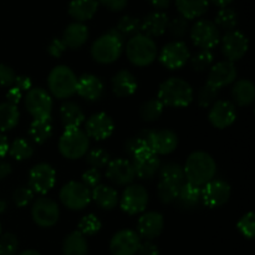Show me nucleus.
I'll return each mask as SVG.
<instances>
[{
	"mask_svg": "<svg viewBox=\"0 0 255 255\" xmlns=\"http://www.w3.org/2000/svg\"><path fill=\"white\" fill-rule=\"evenodd\" d=\"M56 183V172L50 164L39 163L29 172V188L36 193L45 194L54 188Z\"/></svg>",
	"mask_w": 255,
	"mask_h": 255,
	"instance_id": "nucleus-11",
	"label": "nucleus"
},
{
	"mask_svg": "<svg viewBox=\"0 0 255 255\" xmlns=\"http://www.w3.org/2000/svg\"><path fill=\"white\" fill-rule=\"evenodd\" d=\"M209 122L213 125L216 128L223 129L232 126L237 119L236 107L232 102L219 100L212 105L208 114Z\"/></svg>",
	"mask_w": 255,
	"mask_h": 255,
	"instance_id": "nucleus-19",
	"label": "nucleus"
},
{
	"mask_svg": "<svg viewBox=\"0 0 255 255\" xmlns=\"http://www.w3.org/2000/svg\"><path fill=\"white\" fill-rule=\"evenodd\" d=\"M77 227H79V231L77 232H80L84 237L95 236V234L100 232L102 223L99 219V217L95 216V214H86V216H84L80 219Z\"/></svg>",
	"mask_w": 255,
	"mask_h": 255,
	"instance_id": "nucleus-43",
	"label": "nucleus"
},
{
	"mask_svg": "<svg viewBox=\"0 0 255 255\" xmlns=\"http://www.w3.org/2000/svg\"><path fill=\"white\" fill-rule=\"evenodd\" d=\"M147 144L154 154H169L178 146V137L171 129H152Z\"/></svg>",
	"mask_w": 255,
	"mask_h": 255,
	"instance_id": "nucleus-20",
	"label": "nucleus"
},
{
	"mask_svg": "<svg viewBox=\"0 0 255 255\" xmlns=\"http://www.w3.org/2000/svg\"><path fill=\"white\" fill-rule=\"evenodd\" d=\"M64 255H87V241L80 232H72L62 243Z\"/></svg>",
	"mask_w": 255,
	"mask_h": 255,
	"instance_id": "nucleus-35",
	"label": "nucleus"
},
{
	"mask_svg": "<svg viewBox=\"0 0 255 255\" xmlns=\"http://www.w3.org/2000/svg\"><path fill=\"white\" fill-rule=\"evenodd\" d=\"M99 9L97 0H71L69 4V14L77 22L90 20Z\"/></svg>",
	"mask_w": 255,
	"mask_h": 255,
	"instance_id": "nucleus-29",
	"label": "nucleus"
},
{
	"mask_svg": "<svg viewBox=\"0 0 255 255\" xmlns=\"http://www.w3.org/2000/svg\"><path fill=\"white\" fill-rule=\"evenodd\" d=\"M222 41V52L228 59L227 61H238L248 51L249 41L243 32L238 30L228 31L221 39Z\"/></svg>",
	"mask_w": 255,
	"mask_h": 255,
	"instance_id": "nucleus-15",
	"label": "nucleus"
},
{
	"mask_svg": "<svg viewBox=\"0 0 255 255\" xmlns=\"http://www.w3.org/2000/svg\"><path fill=\"white\" fill-rule=\"evenodd\" d=\"M176 202L184 211L194 209L202 202V187L194 186V184L188 183V182L183 183L179 188Z\"/></svg>",
	"mask_w": 255,
	"mask_h": 255,
	"instance_id": "nucleus-27",
	"label": "nucleus"
},
{
	"mask_svg": "<svg viewBox=\"0 0 255 255\" xmlns=\"http://www.w3.org/2000/svg\"><path fill=\"white\" fill-rule=\"evenodd\" d=\"M99 1L112 11H120L127 4V0H99Z\"/></svg>",
	"mask_w": 255,
	"mask_h": 255,
	"instance_id": "nucleus-56",
	"label": "nucleus"
},
{
	"mask_svg": "<svg viewBox=\"0 0 255 255\" xmlns=\"http://www.w3.org/2000/svg\"><path fill=\"white\" fill-rule=\"evenodd\" d=\"M232 96H233L234 101L239 106H248V105H251L255 99V87L253 82L246 79L238 80L233 85Z\"/></svg>",
	"mask_w": 255,
	"mask_h": 255,
	"instance_id": "nucleus-33",
	"label": "nucleus"
},
{
	"mask_svg": "<svg viewBox=\"0 0 255 255\" xmlns=\"http://www.w3.org/2000/svg\"><path fill=\"white\" fill-rule=\"evenodd\" d=\"M218 89L213 87L212 85L206 84L198 92V104L201 107H207L212 106V105L216 102L217 96H218Z\"/></svg>",
	"mask_w": 255,
	"mask_h": 255,
	"instance_id": "nucleus-48",
	"label": "nucleus"
},
{
	"mask_svg": "<svg viewBox=\"0 0 255 255\" xmlns=\"http://www.w3.org/2000/svg\"><path fill=\"white\" fill-rule=\"evenodd\" d=\"M151 2L152 6H154L156 9H166L169 6L172 0H148Z\"/></svg>",
	"mask_w": 255,
	"mask_h": 255,
	"instance_id": "nucleus-60",
	"label": "nucleus"
},
{
	"mask_svg": "<svg viewBox=\"0 0 255 255\" xmlns=\"http://www.w3.org/2000/svg\"><path fill=\"white\" fill-rule=\"evenodd\" d=\"M163 107L164 106L158 99L147 100L146 102L142 104L141 109H139V114H141V117L144 121H156L163 114Z\"/></svg>",
	"mask_w": 255,
	"mask_h": 255,
	"instance_id": "nucleus-39",
	"label": "nucleus"
},
{
	"mask_svg": "<svg viewBox=\"0 0 255 255\" xmlns=\"http://www.w3.org/2000/svg\"><path fill=\"white\" fill-rule=\"evenodd\" d=\"M110 154L102 148H94L86 154V163L91 168L99 169L104 168L109 164Z\"/></svg>",
	"mask_w": 255,
	"mask_h": 255,
	"instance_id": "nucleus-44",
	"label": "nucleus"
},
{
	"mask_svg": "<svg viewBox=\"0 0 255 255\" xmlns=\"http://www.w3.org/2000/svg\"><path fill=\"white\" fill-rule=\"evenodd\" d=\"M6 209V203L2 201H0V212H4Z\"/></svg>",
	"mask_w": 255,
	"mask_h": 255,
	"instance_id": "nucleus-63",
	"label": "nucleus"
},
{
	"mask_svg": "<svg viewBox=\"0 0 255 255\" xmlns=\"http://www.w3.org/2000/svg\"><path fill=\"white\" fill-rule=\"evenodd\" d=\"M167 29L169 30L172 36L176 37V39H181L188 31V20L184 19L183 16L174 17L172 21L168 22Z\"/></svg>",
	"mask_w": 255,
	"mask_h": 255,
	"instance_id": "nucleus-49",
	"label": "nucleus"
},
{
	"mask_svg": "<svg viewBox=\"0 0 255 255\" xmlns=\"http://www.w3.org/2000/svg\"><path fill=\"white\" fill-rule=\"evenodd\" d=\"M191 65L196 71H204L213 64V54L208 50H201L191 57Z\"/></svg>",
	"mask_w": 255,
	"mask_h": 255,
	"instance_id": "nucleus-45",
	"label": "nucleus"
},
{
	"mask_svg": "<svg viewBox=\"0 0 255 255\" xmlns=\"http://www.w3.org/2000/svg\"><path fill=\"white\" fill-rule=\"evenodd\" d=\"M124 37L116 29L100 36L91 46V56L99 64H112L122 54Z\"/></svg>",
	"mask_w": 255,
	"mask_h": 255,
	"instance_id": "nucleus-3",
	"label": "nucleus"
},
{
	"mask_svg": "<svg viewBox=\"0 0 255 255\" xmlns=\"http://www.w3.org/2000/svg\"><path fill=\"white\" fill-rule=\"evenodd\" d=\"M163 216L158 212H147L138 221V236L146 241L157 238L163 231Z\"/></svg>",
	"mask_w": 255,
	"mask_h": 255,
	"instance_id": "nucleus-23",
	"label": "nucleus"
},
{
	"mask_svg": "<svg viewBox=\"0 0 255 255\" xmlns=\"http://www.w3.org/2000/svg\"><path fill=\"white\" fill-rule=\"evenodd\" d=\"M0 234H1V224H0Z\"/></svg>",
	"mask_w": 255,
	"mask_h": 255,
	"instance_id": "nucleus-64",
	"label": "nucleus"
},
{
	"mask_svg": "<svg viewBox=\"0 0 255 255\" xmlns=\"http://www.w3.org/2000/svg\"><path fill=\"white\" fill-rule=\"evenodd\" d=\"M16 75L10 66L0 64V87H11L14 85Z\"/></svg>",
	"mask_w": 255,
	"mask_h": 255,
	"instance_id": "nucleus-51",
	"label": "nucleus"
},
{
	"mask_svg": "<svg viewBox=\"0 0 255 255\" xmlns=\"http://www.w3.org/2000/svg\"><path fill=\"white\" fill-rule=\"evenodd\" d=\"M115 29L119 31V34L122 37H133L136 35L141 34V20L137 19V17L129 16V15H125L120 19L117 27Z\"/></svg>",
	"mask_w": 255,
	"mask_h": 255,
	"instance_id": "nucleus-37",
	"label": "nucleus"
},
{
	"mask_svg": "<svg viewBox=\"0 0 255 255\" xmlns=\"http://www.w3.org/2000/svg\"><path fill=\"white\" fill-rule=\"evenodd\" d=\"M168 16L163 11L149 12L146 17L141 21V34L148 37L161 36L166 32L168 26Z\"/></svg>",
	"mask_w": 255,
	"mask_h": 255,
	"instance_id": "nucleus-24",
	"label": "nucleus"
},
{
	"mask_svg": "<svg viewBox=\"0 0 255 255\" xmlns=\"http://www.w3.org/2000/svg\"><path fill=\"white\" fill-rule=\"evenodd\" d=\"M60 201L71 211H81L91 202V191L81 182L71 181L60 189Z\"/></svg>",
	"mask_w": 255,
	"mask_h": 255,
	"instance_id": "nucleus-7",
	"label": "nucleus"
},
{
	"mask_svg": "<svg viewBox=\"0 0 255 255\" xmlns=\"http://www.w3.org/2000/svg\"><path fill=\"white\" fill-rule=\"evenodd\" d=\"M32 221L41 228H50L59 221V206L55 201L47 197H40L31 207Z\"/></svg>",
	"mask_w": 255,
	"mask_h": 255,
	"instance_id": "nucleus-10",
	"label": "nucleus"
},
{
	"mask_svg": "<svg viewBox=\"0 0 255 255\" xmlns=\"http://www.w3.org/2000/svg\"><path fill=\"white\" fill-rule=\"evenodd\" d=\"M106 177L117 186H129L136 178V172L128 159L117 158L107 164Z\"/></svg>",
	"mask_w": 255,
	"mask_h": 255,
	"instance_id": "nucleus-17",
	"label": "nucleus"
},
{
	"mask_svg": "<svg viewBox=\"0 0 255 255\" xmlns=\"http://www.w3.org/2000/svg\"><path fill=\"white\" fill-rule=\"evenodd\" d=\"M19 241L12 233H5L0 237V255H16Z\"/></svg>",
	"mask_w": 255,
	"mask_h": 255,
	"instance_id": "nucleus-46",
	"label": "nucleus"
},
{
	"mask_svg": "<svg viewBox=\"0 0 255 255\" xmlns=\"http://www.w3.org/2000/svg\"><path fill=\"white\" fill-rule=\"evenodd\" d=\"M52 132H54V127H52L51 119L34 120L29 128L30 137L37 144L45 143L52 136Z\"/></svg>",
	"mask_w": 255,
	"mask_h": 255,
	"instance_id": "nucleus-34",
	"label": "nucleus"
},
{
	"mask_svg": "<svg viewBox=\"0 0 255 255\" xmlns=\"http://www.w3.org/2000/svg\"><path fill=\"white\" fill-rule=\"evenodd\" d=\"M115 124L111 117L104 112H99L90 117L85 125V133L89 138H94L96 141L106 139L114 133Z\"/></svg>",
	"mask_w": 255,
	"mask_h": 255,
	"instance_id": "nucleus-18",
	"label": "nucleus"
},
{
	"mask_svg": "<svg viewBox=\"0 0 255 255\" xmlns=\"http://www.w3.org/2000/svg\"><path fill=\"white\" fill-rule=\"evenodd\" d=\"M137 90V80L128 70H121L112 77V91L119 97L131 96Z\"/></svg>",
	"mask_w": 255,
	"mask_h": 255,
	"instance_id": "nucleus-26",
	"label": "nucleus"
},
{
	"mask_svg": "<svg viewBox=\"0 0 255 255\" xmlns=\"http://www.w3.org/2000/svg\"><path fill=\"white\" fill-rule=\"evenodd\" d=\"M61 122L66 128H79L85 121V115L79 104L74 101H67L60 109Z\"/></svg>",
	"mask_w": 255,
	"mask_h": 255,
	"instance_id": "nucleus-28",
	"label": "nucleus"
},
{
	"mask_svg": "<svg viewBox=\"0 0 255 255\" xmlns=\"http://www.w3.org/2000/svg\"><path fill=\"white\" fill-rule=\"evenodd\" d=\"M237 79V69L233 62L231 61H221L218 64L213 65L208 74L207 84L212 85L216 89L231 85Z\"/></svg>",
	"mask_w": 255,
	"mask_h": 255,
	"instance_id": "nucleus-21",
	"label": "nucleus"
},
{
	"mask_svg": "<svg viewBox=\"0 0 255 255\" xmlns=\"http://www.w3.org/2000/svg\"><path fill=\"white\" fill-rule=\"evenodd\" d=\"M126 55L127 59L136 66H148L156 60L157 45L151 37L138 34L127 42Z\"/></svg>",
	"mask_w": 255,
	"mask_h": 255,
	"instance_id": "nucleus-4",
	"label": "nucleus"
},
{
	"mask_svg": "<svg viewBox=\"0 0 255 255\" xmlns=\"http://www.w3.org/2000/svg\"><path fill=\"white\" fill-rule=\"evenodd\" d=\"M231 186L222 179H212L202 187V203L208 208H218L231 198Z\"/></svg>",
	"mask_w": 255,
	"mask_h": 255,
	"instance_id": "nucleus-13",
	"label": "nucleus"
},
{
	"mask_svg": "<svg viewBox=\"0 0 255 255\" xmlns=\"http://www.w3.org/2000/svg\"><path fill=\"white\" fill-rule=\"evenodd\" d=\"M216 26L226 30V31H232L238 24V16L236 11L231 7H222L216 16Z\"/></svg>",
	"mask_w": 255,
	"mask_h": 255,
	"instance_id": "nucleus-41",
	"label": "nucleus"
},
{
	"mask_svg": "<svg viewBox=\"0 0 255 255\" xmlns=\"http://www.w3.org/2000/svg\"><path fill=\"white\" fill-rule=\"evenodd\" d=\"M159 174H161L162 181L173 182L177 184H183L184 179H186L183 167L179 166L178 163H173V162H169V163L162 166L159 168Z\"/></svg>",
	"mask_w": 255,
	"mask_h": 255,
	"instance_id": "nucleus-38",
	"label": "nucleus"
},
{
	"mask_svg": "<svg viewBox=\"0 0 255 255\" xmlns=\"http://www.w3.org/2000/svg\"><path fill=\"white\" fill-rule=\"evenodd\" d=\"M139 255H158L159 251L158 247L154 243H152L151 241H146L141 244H139L138 252H137Z\"/></svg>",
	"mask_w": 255,
	"mask_h": 255,
	"instance_id": "nucleus-54",
	"label": "nucleus"
},
{
	"mask_svg": "<svg viewBox=\"0 0 255 255\" xmlns=\"http://www.w3.org/2000/svg\"><path fill=\"white\" fill-rule=\"evenodd\" d=\"M132 164H133L134 172H136V177L143 179V181L153 178L161 168V161L157 154H152L143 159H137V161L132 162Z\"/></svg>",
	"mask_w": 255,
	"mask_h": 255,
	"instance_id": "nucleus-32",
	"label": "nucleus"
},
{
	"mask_svg": "<svg viewBox=\"0 0 255 255\" xmlns=\"http://www.w3.org/2000/svg\"><path fill=\"white\" fill-rule=\"evenodd\" d=\"M87 37H89V29L86 25L76 21L67 25L66 29L64 30L61 40L64 41L65 46L76 50L80 49L87 41Z\"/></svg>",
	"mask_w": 255,
	"mask_h": 255,
	"instance_id": "nucleus-25",
	"label": "nucleus"
},
{
	"mask_svg": "<svg viewBox=\"0 0 255 255\" xmlns=\"http://www.w3.org/2000/svg\"><path fill=\"white\" fill-rule=\"evenodd\" d=\"M19 255H41L39 252L34 251V249H27V251H24L22 253H20Z\"/></svg>",
	"mask_w": 255,
	"mask_h": 255,
	"instance_id": "nucleus-62",
	"label": "nucleus"
},
{
	"mask_svg": "<svg viewBox=\"0 0 255 255\" xmlns=\"http://www.w3.org/2000/svg\"><path fill=\"white\" fill-rule=\"evenodd\" d=\"M181 186L182 184L162 181L161 179L158 183V188H157V194H158L159 199L163 203H172V202H174L177 199Z\"/></svg>",
	"mask_w": 255,
	"mask_h": 255,
	"instance_id": "nucleus-42",
	"label": "nucleus"
},
{
	"mask_svg": "<svg viewBox=\"0 0 255 255\" xmlns=\"http://www.w3.org/2000/svg\"><path fill=\"white\" fill-rule=\"evenodd\" d=\"M183 169L188 183L203 187L214 178L217 164L211 154L203 151H197L189 154Z\"/></svg>",
	"mask_w": 255,
	"mask_h": 255,
	"instance_id": "nucleus-1",
	"label": "nucleus"
},
{
	"mask_svg": "<svg viewBox=\"0 0 255 255\" xmlns=\"http://www.w3.org/2000/svg\"><path fill=\"white\" fill-rule=\"evenodd\" d=\"M76 94L87 101H97L104 94V84L95 75L85 74L77 77Z\"/></svg>",
	"mask_w": 255,
	"mask_h": 255,
	"instance_id": "nucleus-22",
	"label": "nucleus"
},
{
	"mask_svg": "<svg viewBox=\"0 0 255 255\" xmlns=\"http://www.w3.org/2000/svg\"><path fill=\"white\" fill-rule=\"evenodd\" d=\"M65 50H66V46L61 39H54L47 46V52H49L50 56L56 57V59L64 54Z\"/></svg>",
	"mask_w": 255,
	"mask_h": 255,
	"instance_id": "nucleus-53",
	"label": "nucleus"
},
{
	"mask_svg": "<svg viewBox=\"0 0 255 255\" xmlns=\"http://www.w3.org/2000/svg\"><path fill=\"white\" fill-rule=\"evenodd\" d=\"M7 152H9V142L4 134L0 133V158L6 156Z\"/></svg>",
	"mask_w": 255,
	"mask_h": 255,
	"instance_id": "nucleus-59",
	"label": "nucleus"
},
{
	"mask_svg": "<svg viewBox=\"0 0 255 255\" xmlns=\"http://www.w3.org/2000/svg\"><path fill=\"white\" fill-rule=\"evenodd\" d=\"M9 153L16 161H25L31 158L34 154V148L26 139L17 138L9 146Z\"/></svg>",
	"mask_w": 255,
	"mask_h": 255,
	"instance_id": "nucleus-40",
	"label": "nucleus"
},
{
	"mask_svg": "<svg viewBox=\"0 0 255 255\" xmlns=\"http://www.w3.org/2000/svg\"><path fill=\"white\" fill-rule=\"evenodd\" d=\"M101 181V174H100L99 169L90 168L82 174V182L81 183L84 186H86L89 189H94L95 187H97Z\"/></svg>",
	"mask_w": 255,
	"mask_h": 255,
	"instance_id": "nucleus-52",
	"label": "nucleus"
},
{
	"mask_svg": "<svg viewBox=\"0 0 255 255\" xmlns=\"http://www.w3.org/2000/svg\"><path fill=\"white\" fill-rule=\"evenodd\" d=\"M192 42L201 50L216 47L221 41V34L216 24L209 20H198L191 29Z\"/></svg>",
	"mask_w": 255,
	"mask_h": 255,
	"instance_id": "nucleus-9",
	"label": "nucleus"
},
{
	"mask_svg": "<svg viewBox=\"0 0 255 255\" xmlns=\"http://www.w3.org/2000/svg\"><path fill=\"white\" fill-rule=\"evenodd\" d=\"M141 244V237L131 229H122L112 237L110 251L112 255H136Z\"/></svg>",
	"mask_w": 255,
	"mask_h": 255,
	"instance_id": "nucleus-16",
	"label": "nucleus"
},
{
	"mask_svg": "<svg viewBox=\"0 0 255 255\" xmlns=\"http://www.w3.org/2000/svg\"><path fill=\"white\" fill-rule=\"evenodd\" d=\"M11 164H10L9 162L4 161V159H0V181L7 178V177L11 174Z\"/></svg>",
	"mask_w": 255,
	"mask_h": 255,
	"instance_id": "nucleus-58",
	"label": "nucleus"
},
{
	"mask_svg": "<svg viewBox=\"0 0 255 255\" xmlns=\"http://www.w3.org/2000/svg\"><path fill=\"white\" fill-rule=\"evenodd\" d=\"M14 86L16 87V89H19L21 92H27L29 90L32 89V81L29 76L20 75V76H16V79H15Z\"/></svg>",
	"mask_w": 255,
	"mask_h": 255,
	"instance_id": "nucleus-55",
	"label": "nucleus"
},
{
	"mask_svg": "<svg viewBox=\"0 0 255 255\" xmlns=\"http://www.w3.org/2000/svg\"><path fill=\"white\" fill-rule=\"evenodd\" d=\"M21 97H22V92L20 91L19 89H16L15 86H11L9 90H7L6 100L9 104L15 105V106H16V105L20 102V100H21Z\"/></svg>",
	"mask_w": 255,
	"mask_h": 255,
	"instance_id": "nucleus-57",
	"label": "nucleus"
},
{
	"mask_svg": "<svg viewBox=\"0 0 255 255\" xmlns=\"http://www.w3.org/2000/svg\"><path fill=\"white\" fill-rule=\"evenodd\" d=\"M20 114L15 105L4 102L0 104V132H6L19 124Z\"/></svg>",
	"mask_w": 255,
	"mask_h": 255,
	"instance_id": "nucleus-36",
	"label": "nucleus"
},
{
	"mask_svg": "<svg viewBox=\"0 0 255 255\" xmlns=\"http://www.w3.org/2000/svg\"><path fill=\"white\" fill-rule=\"evenodd\" d=\"M191 59L188 46L182 41H172L164 45L159 54V61L169 70H177L183 67Z\"/></svg>",
	"mask_w": 255,
	"mask_h": 255,
	"instance_id": "nucleus-14",
	"label": "nucleus"
},
{
	"mask_svg": "<svg viewBox=\"0 0 255 255\" xmlns=\"http://www.w3.org/2000/svg\"><path fill=\"white\" fill-rule=\"evenodd\" d=\"M12 199L17 207L22 208V207H26L34 199V192L29 187H19L17 189H15Z\"/></svg>",
	"mask_w": 255,
	"mask_h": 255,
	"instance_id": "nucleus-50",
	"label": "nucleus"
},
{
	"mask_svg": "<svg viewBox=\"0 0 255 255\" xmlns=\"http://www.w3.org/2000/svg\"><path fill=\"white\" fill-rule=\"evenodd\" d=\"M89 146V137L80 128H66L59 139L60 153L67 159L84 157L87 153Z\"/></svg>",
	"mask_w": 255,
	"mask_h": 255,
	"instance_id": "nucleus-6",
	"label": "nucleus"
},
{
	"mask_svg": "<svg viewBox=\"0 0 255 255\" xmlns=\"http://www.w3.org/2000/svg\"><path fill=\"white\" fill-rule=\"evenodd\" d=\"M25 107L34 120L51 119L52 99L46 90L32 87L25 96Z\"/></svg>",
	"mask_w": 255,
	"mask_h": 255,
	"instance_id": "nucleus-8",
	"label": "nucleus"
},
{
	"mask_svg": "<svg viewBox=\"0 0 255 255\" xmlns=\"http://www.w3.org/2000/svg\"><path fill=\"white\" fill-rule=\"evenodd\" d=\"M157 99L163 106L187 107L193 101V90L186 80L171 77L161 84Z\"/></svg>",
	"mask_w": 255,
	"mask_h": 255,
	"instance_id": "nucleus-2",
	"label": "nucleus"
},
{
	"mask_svg": "<svg viewBox=\"0 0 255 255\" xmlns=\"http://www.w3.org/2000/svg\"><path fill=\"white\" fill-rule=\"evenodd\" d=\"M91 199H94L95 203L102 209L111 211L119 203V194L117 191L112 187L99 184L95 187L91 192Z\"/></svg>",
	"mask_w": 255,
	"mask_h": 255,
	"instance_id": "nucleus-30",
	"label": "nucleus"
},
{
	"mask_svg": "<svg viewBox=\"0 0 255 255\" xmlns=\"http://www.w3.org/2000/svg\"><path fill=\"white\" fill-rule=\"evenodd\" d=\"M120 204L126 213H142L148 204V192L141 184H129L122 193Z\"/></svg>",
	"mask_w": 255,
	"mask_h": 255,
	"instance_id": "nucleus-12",
	"label": "nucleus"
},
{
	"mask_svg": "<svg viewBox=\"0 0 255 255\" xmlns=\"http://www.w3.org/2000/svg\"><path fill=\"white\" fill-rule=\"evenodd\" d=\"M208 1H211L212 4L217 5L219 7H227V5L231 4L233 0H208Z\"/></svg>",
	"mask_w": 255,
	"mask_h": 255,
	"instance_id": "nucleus-61",
	"label": "nucleus"
},
{
	"mask_svg": "<svg viewBox=\"0 0 255 255\" xmlns=\"http://www.w3.org/2000/svg\"><path fill=\"white\" fill-rule=\"evenodd\" d=\"M208 0H176L179 14L187 20L201 17L208 10Z\"/></svg>",
	"mask_w": 255,
	"mask_h": 255,
	"instance_id": "nucleus-31",
	"label": "nucleus"
},
{
	"mask_svg": "<svg viewBox=\"0 0 255 255\" xmlns=\"http://www.w3.org/2000/svg\"><path fill=\"white\" fill-rule=\"evenodd\" d=\"M238 231L243 237L248 239H253L255 234V216L253 212L244 214L241 219H239L238 224Z\"/></svg>",
	"mask_w": 255,
	"mask_h": 255,
	"instance_id": "nucleus-47",
	"label": "nucleus"
},
{
	"mask_svg": "<svg viewBox=\"0 0 255 255\" xmlns=\"http://www.w3.org/2000/svg\"><path fill=\"white\" fill-rule=\"evenodd\" d=\"M77 77L70 67L59 65L50 71L47 77L49 90L56 99H69L76 94Z\"/></svg>",
	"mask_w": 255,
	"mask_h": 255,
	"instance_id": "nucleus-5",
	"label": "nucleus"
}]
</instances>
